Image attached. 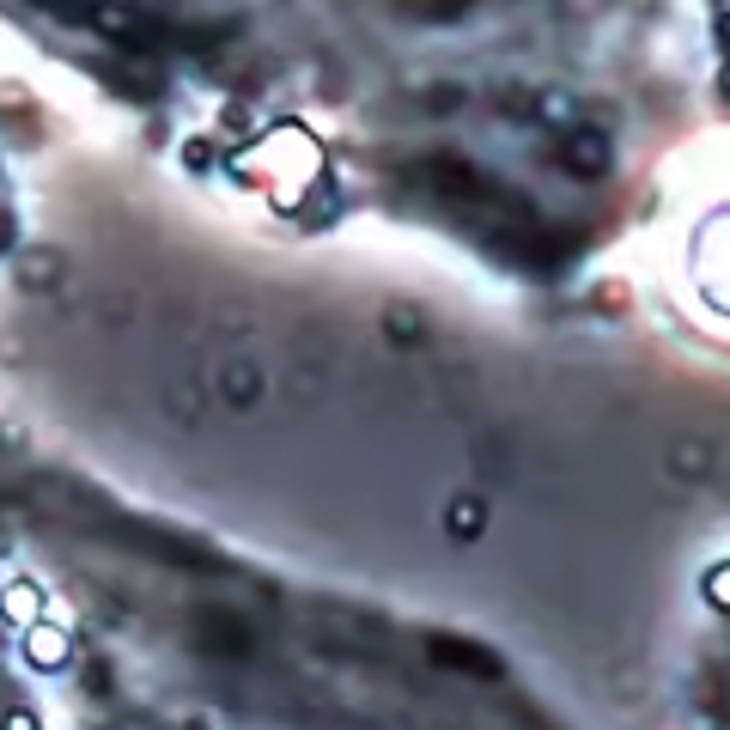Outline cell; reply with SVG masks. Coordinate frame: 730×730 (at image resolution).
Returning <instances> with one entry per match:
<instances>
[{"instance_id":"cell-6","label":"cell","mask_w":730,"mask_h":730,"mask_svg":"<svg viewBox=\"0 0 730 730\" xmlns=\"http://www.w3.org/2000/svg\"><path fill=\"white\" fill-rule=\"evenodd\" d=\"M706 597H712L718 609H730V566H718V572L706 578Z\"/></svg>"},{"instance_id":"cell-3","label":"cell","mask_w":730,"mask_h":730,"mask_svg":"<svg viewBox=\"0 0 730 730\" xmlns=\"http://www.w3.org/2000/svg\"><path fill=\"white\" fill-rule=\"evenodd\" d=\"M566 165H572V171H584V177H591V171H603V165H609V146H603L597 134H578V140L566 146Z\"/></svg>"},{"instance_id":"cell-1","label":"cell","mask_w":730,"mask_h":730,"mask_svg":"<svg viewBox=\"0 0 730 730\" xmlns=\"http://www.w3.org/2000/svg\"><path fill=\"white\" fill-rule=\"evenodd\" d=\"M67 651H73V639L61 633V627H31L25 633V657L37 670H55V664H67Z\"/></svg>"},{"instance_id":"cell-5","label":"cell","mask_w":730,"mask_h":730,"mask_svg":"<svg viewBox=\"0 0 730 730\" xmlns=\"http://www.w3.org/2000/svg\"><path fill=\"white\" fill-rule=\"evenodd\" d=\"M37 603H43V597L31 591V584H19V591H7V615H13V621H31V615H37Z\"/></svg>"},{"instance_id":"cell-7","label":"cell","mask_w":730,"mask_h":730,"mask_svg":"<svg viewBox=\"0 0 730 730\" xmlns=\"http://www.w3.org/2000/svg\"><path fill=\"white\" fill-rule=\"evenodd\" d=\"M0 730H37V718L31 712H7V718H0Z\"/></svg>"},{"instance_id":"cell-2","label":"cell","mask_w":730,"mask_h":730,"mask_svg":"<svg viewBox=\"0 0 730 730\" xmlns=\"http://www.w3.org/2000/svg\"><path fill=\"white\" fill-rule=\"evenodd\" d=\"M445 524H451V536L475 542V536H481V524H487V505H481V499H451V511H445Z\"/></svg>"},{"instance_id":"cell-4","label":"cell","mask_w":730,"mask_h":730,"mask_svg":"<svg viewBox=\"0 0 730 730\" xmlns=\"http://www.w3.org/2000/svg\"><path fill=\"white\" fill-rule=\"evenodd\" d=\"M256 384H262L256 365H232V372H226V396L232 402H256Z\"/></svg>"}]
</instances>
